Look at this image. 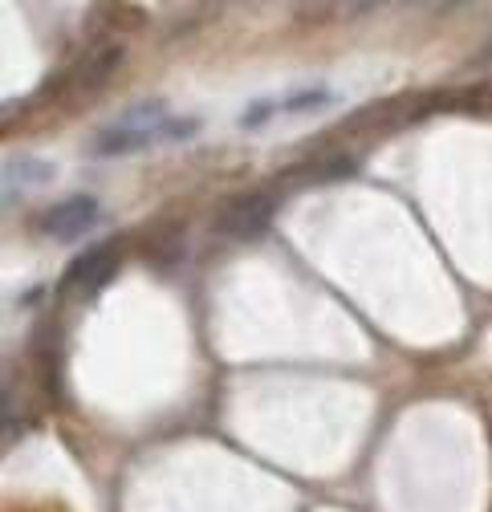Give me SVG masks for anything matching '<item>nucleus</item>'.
Segmentation results:
<instances>
[{
	"label": "nucleus",
	"mask_w": 492,
	"mask_h": 512,
	"mask_svg": "<svg viewBox=\"0 0 492 512\" xmlns=\"http://www.w3.org/2000/svg\"><path fill=\"white\" fill-rule=\"evenodd\" d=\"M114 269H118V244H94L70 265L61 285H66V293H94L114 277Z\"/></svg>",
	"instance_id": "3"
},
{
	"label": "nucleus",
	"mask_w": 492,
	"mask_h": 512,
	"mask_svg": "<svg viewBox=\"0 0 492 512\" xmlns=\"http://www.w3.org/2000/svg\"><path fill=\"white\" fill-rule=\"evenodd\" d=\"M98 224V200L90 196H74V200H61L41 216V232L57 236V240H78Z\"/></svg>",
	"instance_id": "4"
},
{
	"label": "nucleus",
	"mask_w": 492,
	"mask_h": 512,
	"mask_svg": "<svg viewBox=\"0 0 492 512\" xmlns=\"http://www.w3.org/2000/svg\"><path fill=\"white\" fill-rule=\"evenodd\" d=\"M330 102V90H322V86H314V90H301V94H289L285 102H281V110H314V106H326Z\"/></svg>",
	"instance_id": "7"
},
{
	"label": "nucleus",
	"mask_w": 492,
	"mask_h": 512,
	"mask_svg": "<svg viewBox=\"0 0 492 512\" xmlns=\"http://www.w3.org/2000/svg\"><path fill=\"white\" fill-rule=\"evenodd\" d=\"M277 212V196L273 191H253V196H240V200H228L216 216V232L224 240H253L269 228Z\"/></svg>",
	"instance_id": "2"
},
{
	"label": "nucleus",
	"mask_w": 492,
	"mask_h": 512,
	"mask_svg": "<svg viewBox=\"0 0 492 512\" xmlns=\"http://www.w3.org/2000/svg\"><path fill=\"white\" fill-rule=\"evenodd\" d=\"M163 126H167V110L159 102L135 106L131 114H122L118 122H110L106 131L94 139V155H131L155 139H163Z\"/></svg>",
	"instance_id": "1"
},
{
	"label": "nucleus",
	"mask_w": 492,
	"mask_h": 512,
	"mask_svg": "<svg viewBox=\"0 0 492 512\" xmlns=\"http://www.w3.org/2000/svg\"><path fill=\"white\" fill-rule=\"evenodd\" d=\"M484 57H492V41H488V49H484Z\"/></svg>",
	"instance_id": "8"
},
{
	"label": "nucleus",
	"mask_w": 492,
	"mask_h": 512,
	"mask_svg": "<svg viewBox=\"0 0 492 512\" xmlns=\"http://www.w3.org/2000/svg\"><path fill=\"white\" fill-rule=\"evenodd\" d=\"M118 61H122V45H114V41L98 45V49L82 61V66H78V74H74V90H78V94H94V90H102L106 78L118 70Z\"/></svg>",
	"instance_id": "5"
},
{
	"label": "nucleus",
	"mask_w": 492,
	"mask_h": 512,
	"mask_svg": "<svg viewBox=\"0 0 492 512\" xmlns=\"http://www.w3.org/2000/svg\"><path fill=\"white\" fill-rule=\"evenodd\" d=\"M49 175H53V167L49 163H41V159H9L5 163V200H13V196H21V191H33V187H41V183H49Z\"/></svg>",
	"instance_id": "6"
}]
</instances>
